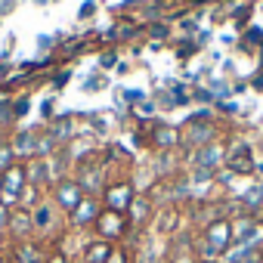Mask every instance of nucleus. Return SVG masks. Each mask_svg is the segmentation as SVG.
I'll list each match as a JSON object with an SVG mask.
<instances>
[{"label": "nucleus", "instance_id": "nucleus-1", "mask_svg": "<svg viewBox=\"0 0 263 263\" xmlns=\"http://www.w3.org/2000/svg\"><path fill=\"white\" fill-rule=\"evenodd\" d=\"M198 245H201V248H198V257H201V260H220V257L235 245V238H232V220L223 217V214L211 217V220L204 223V229H201Z\"/></svg>", "mask_w": 263, "mask_h": 263}, {"label": "nucleus", "instance_id": "nucleus-2", "mask_svg": "<svg viewBox=\"0 0 263 263\" xmlns=\"http://www.w3.org/2000/svg\"><path fill=\"white\" fill-rule=\"evenodd\" d=\"M28 186V161H13L7 171H0V204L19 208V195Z\"/></svg>", "mask_w": 263, "mask_h": 263}, {"label": "nucleus", "instance_id": "nucleus-3", "mask_svg": "<svg viewBox=\"0 0 263 263\" xmlns=\"http://www.w3.org/2000/svg\"><path fill=\"white\" fill-rule=\"evenodd\" d=\"M137 198V186L130 177H115V180H105V189L99 192V201L102 208L108 211H118V214H127L130 201Z\"/></svg>", "mask_w": 263, "mask_h": 263}, {"label": "nucleus", "instance_id": "nucleus-4", "mask_svg": "<svg viewBox=\"0 0 263 263\" xmlns=\"http://www.w3.org/2000/svg\"><path fill=\"white\" fill-rule=\"evenodd\" d=\"M59 211L50 198H44L34 211H31V223H34V238L41 241H59L62 238V223H59Z\"/></svg>", "mask_w": 263, "mask_h": 263}, {"label": "nucleus", "instance_id": "nucleus-5", "mask_svg": "<svg viewBox=\"0 0 263 263\" xmlns=\"http://www.w3.org/2000/svg\"><path fill=\"white\" fill-rule=\"evenodd\" d=\"M84 195H87V192L81 189V183H78L74 177H62V180H56L53 189H50V201H53L56 211L65 214V217L74 214V208L84 201Z\"/></svg>", "mask_w": 263, "mask_h": 263}, {"label": "nucleus", "instance_id": "nucleus-6", "mask_svg": "<svg viewBox=\"0 0 263 263\" xmlns=\"http://www.w3.org/2000/svg\"><path fill=\"white\" fill-rule=\"evenodd\" d=\"M127 232H130L127 214H118V211H108V208H102V214L93 223V235L102 238V241H111V245H118Z\"/></svg>", "mask_w": 263, "mask_h": 263}, {"label": "nucleus", "instance_id": "nucleus-7", "mask_svg": "<svg viewBox=\"0 0 263 263\" xmlns=\"http://www.w3.org/2000/svg\"><path fill=\"white\" fill-rule=\"evenodd\" d=\"M223 171H229L232 177H251L257 171V161L251 155V143L248 140H238L226 149V158H223Z\"/></svg>", "mask_w": 263, "mask_h": 263}, {"label": "nucleus", "instance_id": "nucleus-8", "mask_svg": "<svg viewBox=\"0 0 263 263\" xmlns=\"http://www.w3.org/2000/svg\"><path fill=\"white\" fill-rule=\"evenodd\" d=\"M217 140V124H183L180 127V149H201Z\"/></svg>", "mask_w": 263, "mask_h": 263}, {"label": "nucleus", "instance_id": "nucleus-9", "mask_svg": "<svg viewBox=\"0 0 263 263\" xmlns=\"http://www.w3.org/2000/svg\"><path fill=\"white\" fill-rule=\"evenodd\" d=\"M102 214V201H99V195H84V201L74 208V214L68 217V229H74V232H84V229H93V223H96V217Z\"/></svg>", "mask_w": 263, "mask_h": 263}, {"label": "nucleus", "instance_id": "nucleus-10", "mask_svg": "<svg viewBox=\"0 0 263 263\" xmlns=\"http://www.w3.org/2000/svg\"><path fill=\"white\" fill-rule=\"evenodd\" d=\"M7 238H10V245L25 241V238H34L31 211H25V208H13V211H10V229H7Z\"/></svg>", "mask_w": 263, "mask_h": 263}, {"label": "nucleus", "instance_id": "nucleus-11", "mask_svg": "<svg viewBox=\"0 0 263 263\" xmlns=\"http://www.w3.org/2000/svg\"><path fill=\"white\" fill-rule=\"evenodd\" d=\"M47 245L41 238H25V241H16L10 245V257L19 260V263H44L47 260Z\"/></svg>", "mask_w": 263, "mask_h": 263}, {"label": "nucleus", "instance_id": "nucleus-12", "mask_svg": "<svg viewBox=\"0 0 263 263\" xmlns=\"http://www.w3.org/2000/svg\"><path fill=\"white\" fill-rule=\"evenodd\" d=\"M152 217H155V201H152L149 195H137L134 201H130V208H127V223H130V229L149 226Z\"/></svg>", "mask_w": 263, "mask_h": 263}, {"label": "nucleus", "instance_id": "nucleus-13", "mask_svg": "<svg viewBox=\"0 0 263 263\" xmlns=\"http://www.w3.org/2000/svg\"><path fill=\"white\" fill-rule=\"evenodd\" d=\"M149 146L158 149V152H174V149H180V127H174V124H152Z\"/></svg>", "mask_w": 263, "mask_h": 263}, {"label": "nucleus", "instance_id": "nucleus-14", "mask_svg": "<svg viewBox=\"0 0 263 263\" xmlns=\"http://www.w3.org/2000/svg\"><path fill=\"white\" fill-rule=\"evenodd\" d=\"M223 158H226V149H223V146H217V143H211V146H201V149H195L189 161H192L195 167L217 171V167H223Z\"/></svg>", "mask_w": 263, "mask_h": 263}, {"label": "nucleus", "instance_id": "nucleus-15", "mask_svg": "<svg viewBox=\"0 0 263 263\" xmlns=\"http://www.w3.org/2000/svg\"><path fill=\"white\" fill-rule=\"evenodd\" d=\"M111 241H102V238H87L84 245H81V263H105L108 260V254H111Z\"/></svg>", "mask_w": 263, "mask_h": 263}, {"label": "nucleus", "instance_id": "nucleus-16", "mask_svg": "<svg viewBox=\"0 0 263 263\" xmlns=\"http://www.w3.org/2000/svg\"><path fill=\"white\" fill-rule=\"evenodd\" d=\"M41 201H44V198H41V186H34V183H28V186L22 189V195H19V208H25V211H34Z\"/></svg>", "mask_w": 263, "mask_h": 263}, {"label": "nucleus", "instance_id": "nucleus-17", "mask_svg": "<svg viewBox=\"0 0 263 263\" xmlns=\"http://www.w3.org/2000/svg\"><path fill=\"white\" fill-rule=\"evenodd\" d=\"M105 263H134V254H130V248H127V245H121V241H118V245L111 248V254H108V260H105Z\"/></svg>", "mask_w": 263, "mask_h": 263}, {"label": "nucleus", "instance_id": "nucleus-18", "mask_svg": "<svg viewBox=\"0 0 263 263\" xmlns=\"http://www.w3.org/2000/svg\"><path fill=\"white\" fill-rule=\"evenodd\" d=\"M198 53V41H192V37H183L180 44H177V59H192Z\"/></svg>", "mask_w": 263, "mask_h": 263}, {"label": "nucleus", "instance_id": "nucleus-19", "mask_svg": "<svg viewBox=\"0 0 263 263\" xmlns=\"http://www.w3.org/2000/svg\"><path fill=\"white\" fill-rule=\"evenodd\" d=\"M167 263H198V254H195L192 248H177V251L167 257Z\"/></svg>", "mask_w": 263, "mask_h": 263}, {"label": "nucleus", "instance_id": "nucleus-20", "mask_svg": "<svg viewBox=\"0 0 263 263\" xmlns=\"http://www.w3.org/2000/svg\"><path fill=\"white\" fill-rule=\"evenodd\" d=\"M149 37H152V41H167V37H171V25H167L164 19L152 22V25H149Z\"/></svg>", "mask_w": 263, "mask_h": 263}, {"label": "nucleus", "instance_id": "nucleus-21", "mask_svg": "<svg viewBox=\"0 0 263 263\" xmlns=\"http://www.w3.org/2000/svg\"><path fill=\"white\" fill-rule=\"evenodd\" d=\"M13 161H16V155H13V146H10V143H7V146H0V171H7Z\"/></svg>", "mask_w": 263, "mask_h": 263}, {"label": "nucleus", "instance_id": "nucleus-22", "mask_svg": "<svg viewBox=\"0 0 263 263\" xmlns=\"http://www.w3.org/2000/svg\"><path fill=\"white\" fill-rule=\"evenodd\" d=\"M44 263H74V260H71L62 248H53V251L47 254V260H44Z\"/></svg>", "mask_w": 263, "mask_h": 263}, {"label": "nucleus", "instance_id": "nucleus-23", "mask_svg": "<svg viewBox=\"0 0 263 263\" xmlns=\"http://www.w3.org/2000/svg\"><path fill=\"white\" fill-rule=\"evenodd\" d=\"M10 211H13V208L0 204V238H4V235H7V229H10Z\"/></svg>", "mask_w": 263, "mask_h": 263}, {"label": "nucleus", "instance_id": "nucleus-24", "mask_svg": "<svg viewBox=\"0 0 263 263\" xmlns=\"http://www.w3.org/2000/svg\"><path fill=\"white\" fill-rule=\"evenodd\" d=\"M192 96H195V102H217V99H214V93H211V90H204V87H195V90H192Z\"/></svg>", "mask_w": 263, "mask_h": 263}, {"label": "nucleus", "instance_id": "nucleus-25", "mask_svg": "<svg viewBox=\"0 0 263 263\" xmlns=\"http://www.w3.org/2000/svg\"><path fill=\"white\" fill-rule=\"evenodd\" d=\"M251 19V7H241V13H235V28H248Z\"/></svg>", "mask_w": 263, "mask_h": 263}, {"label": "nucleus", "instance_id": "nucleus-26", "mask_svg": "<svg viewBox=\"0 0 263 263\" xmlns=\"http://www.w3.org/2000/svg\"><path fill=\"white\" fill-rule=\"evenodd\" d=\"M99 65H102V68H111V65H118V53H115V50L102 53V56H99Z\"/></svg>", "mask_w": 263, "mask_h": 263}, {"label": "nucleus", "instance_id": "nucleus-27", "mask_svg": "<svg viewBox=\"0 0 263 263\" xmlns=\"http://www.w3.org/2000/svg\"><path fill=\"white\" fill-rule=\"evenodd\" d=\"M28 111V99H19V102H13V118H19V115H25Z\"/></svg>", "mask_w": 263, "mask_h": 263}, {"label": "nucleus", "instance_id": "nucleus-28", "mask_svg": "<svg viewBox=\"0 0 263 263\" xmlns=\"http://www.w3.org/2000/svg\"><path fill=\"white\" fill-rule=\"evenodd\" d=\"M93 13H96V4H93V0H87V4L81 7V13H78V16H81V19H87V16H93Z\"/></svg>", "mask_w": 263, "mask_h": 263}, {"label": "nucleus", "instance_id": "nucleus-29", "mask_svg": "<svg viewBox=\"0 0 263 263\" xmlns=\"http://www.w3.org/2000/svg\"><path fill=\"white\" fill-rule=\"evenodd\" d=\"M124 96H127V102H143L146 99V93H140V90H127Z\"/></svg>", "mask_w": 263, "mask_h": 263}, {"label": "nucleus", "instance_id": "nucleus-30", "mask_svg": "<svg viewBox=\"0 0 263 263\" xmlns=\"http://www.w3.org/2000/svg\"><path fill=\"white\" fill-rule=\"evenodd\" d=\"M102 87H105V81H102V78H93V81H87V84H84V90H102Z\"/></svg>", "mask_w": 263, "mask_h": 263}, {"label": "nucleus", "instance_id": "nucleus-31", "mask_svg": "<svg viewBox=\"0 0 263 263\" xmlns=\"http://www.w3.org/2000/svg\"><path fill=\"white\" fill-rule=\"evenodd\" d=\"M62 84H68V71H56L53 78V87H62Z\"/></svg>", "mask_w": 263, "mask_h": 263}, {"label": "nucleus", "instance_id": "nucleus-32", "mask_svg": "<svg viewBox=\"0 0 263 263\" xmlns=\"http://www.w3.org/2000/svg\"><path fill=\"white\" fill-rule=\"evenodd\" d=\"M257 74H260V78H254V87H257V90H263V68H260Z\"/></svg>", "mask_w": 263, "mask_h": 263}, {"label": "nucleus", "instance_id": "nucleus-33", "mask_svg": "<svg viewBox=\"0 0 263 263\" xmlns=\"http://www.w3.org/2000/svg\"><path fill=\"white\" fill-rule=\"evenodd\" d=\"M10 260V254H4V251H0V263H7Z\"/></svg>", "mask_w": 263, "mask_h": 263}, {"label": "nucleus", "instance_id": "nucleus-34", "mask_svg": "<svg viewBox=\"0 0 263 263\" xmlns=\"http://www.w3.org/2000/svg\"><path fill=\"white\" fill-rule=\"evenodd\" d=\"M257 174H260V177H263V161H260V164H257Z\"/></svg>", "mask_w": 263, "mask_h": 263}, {"label": "nucleus", "instance_id": "nucleus-35", "mask_svg": "<svg viewBox=\"0 0 263 263\" xmlns=\"http://www.w3.org/2000/svg\"><path fill=\"white\" fill-rule=\"evenodd\" d=\"M198 263H220V260H201V257H198Z\"/></svg>", "mask_w": 263, "mask_h": 263}, {"label": "nucleus", "instance_id": "nucleus-36", "mask_svg": "<svg viewBox=\"0 0 263 263\" xmlns=\"http://www.w3.org/2000/svg\"><path fill=\"white\" fill-rule=\"evenodd\" d=\"M7 263H19V260H13V257H10V260H7Z\"/></svg>", "mask_w": 263, "mask_h": 263}, {"label": "nucleus", "instance_id": "nucleus-37", "mask_svg": "<svg viewBox=\"0 0 263 263\" xmlns=\"http://www.w3.org/2000/svg\"><path fill=\"white\" fill-rule=\"evenodd\" d=\"M155 263H167V260H155Z\"/></svg>", "mask_w": 263, "mask_h": 263}, {"label": "nucleus", "instance_id": "nucleus-38", "mask_svg": "<svg viewBox=\"0 0 263 263\" xmlns=\"http://www.w3.org/2000/svg\"><path fill=\"white\" fill-rule=\"evenodd\" d=\"M260 263H263V257H260Z\"/></svg>", "mask_w": 263, "mask_h": 263}]
</instances>
